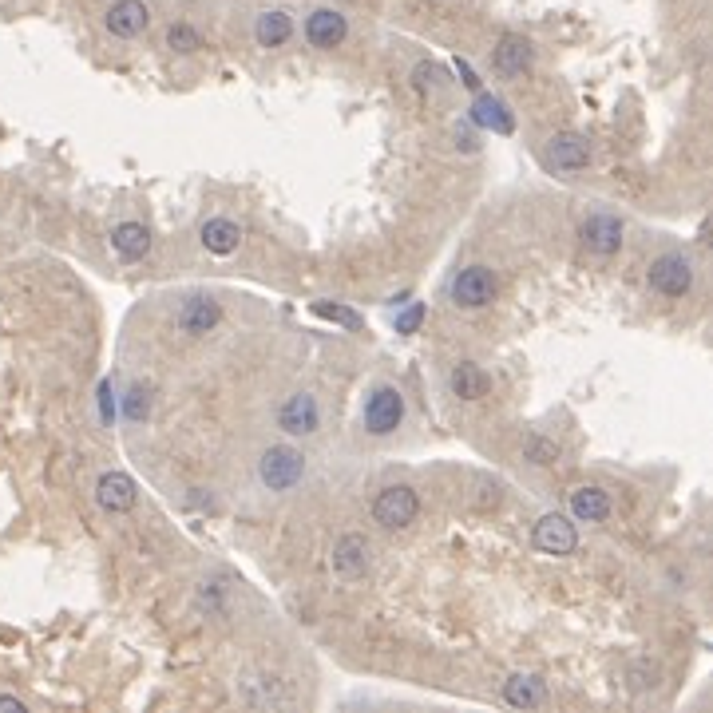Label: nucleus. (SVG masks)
I'll use <instances>...</instances> for the list:
<instances>
[{"instance_id": "obj_1", "label": "nucleus", "mask_w": 713, "mask_h": 713, "mask_svg": "<svg viewBox=\"0 0 713 713\" xmlns=\"http://www.w3.org/2000/svg\"><path fill=\"white\" fill-rule=\"evenodd\" d=\"M258 484L270 496H290L294 488H302L309 476V456L294 444H270L258 456Z\"/></svg>"}, {"instance_id": "obj_2", "label": "nucleus", "mask_w": 713, "mask_h": 713, "mask_svg": "<svg viewBox=\"0 0 713 713\" xmlns=\"http://www.w3.org/2000/svg\"><path fill=\"white\" fill-rule=\"evenodd\" d=\"M646 286H650L658 298L682 302V298L694 290V262H690V254H682V250L658 254V258L646 266Z\"/></svg>"}, {"instance_id": "obj_3", "label": "nucleus", "mask_w": 713, "mask_h": 713, "mask_svg": "<svg viewBox=\"0 0 713 713\" xmlns=\"http://www.w3.org/2000/svg\"><path fill=\"white\" fill-rule=\"evenodd\" d=\"M496 270L484 266V262H472L464 270H456V278L448 282V302L456 309H484L496 302Z\"/></svg>"}, {"instance_id": "obj_4", "label": "nucleus", "mask_w": 713, "mask_h": 713, "mask_svg": "<svg viewBox=\"0 0 713 713\" xmlns=\"http://www.w3.org/2000/svg\"><path fill=\"white\" fill-rule=\"evenodd\" d=\"M361 424L369 436H393L405 424V393L397 385H373L361 405Z\"/></svg>"}, {"instance_id": "obj_5", "label": "nucleus", "mask_w": 713, "mask_h": 713, "mask_svg": "<svg viewBox=\"0 0 713 713\" xmlns=\"http://www.w3.org/2000/svg\"><path fill=\"white\" fill-rule=\"evenodd\" d=\"M373 519H377L385 531H408V527L420 519V496H416V488H408V484L381 488L377 500H373Z\"/></svg>"}, {"instance_id": "obj_6", "label": "nucleus", "mask_w": 713, "mask_h": 713, "mask_svg": "<svg viewBox=\"0 0 713 713\" xmlns=\"http://www.w3.org/2000/svg\"><path fill=\"white\" fill-rule=\"evenodd\" d=\"M531 543L539 555H555V559H567L579 551V531H575V519L571 515H559V511H547L535 519L531 527Z\"/></svg>"}, {"instance_id": "obj_7", "label": "nucleus", "mask_w": 713, "mask_h": 713, "mask_svg": "<svg viewBox=\"0 0 713 713\" xmlns=\"http://www.w3.org/2000/svg\"><path fill=\"white\" fill-rule=\"evenodd\" d=\"M369 567H373V543L361 531H345L329 551V571L341 583H357L369 575Z\"/></svg>"}, {"instance_id": "obj_8", "label": "nucleus", "mask_w": 713, "mask_h": 713, "mask_svg": "<svg viewBox=\"0 0 713 713\" xmlns=\"http://www.w3.org/2000/svg\"><path fill=\"white\" fill-rule=\"evenodd\" d=\"M543 163L559 175H579L591 163V139L579 135V131H555L543 143Z\"/></svg>"}, {"instance_id": "obj_9", "label": "nucleus", "mask_w": 713, "mask_h": 713, "mask_svg": "<svg viewBox=\"0 0 713 713\" xmlns=\"http://www.w3.org/2000/svg\"><path fill=\"white\" fill-rule=\"evenodd\" d=\"M622 238H626V226H622V218L611 214V210H595V214H587L583 226H579V242H583V250L595 254V258H614V254L622 250Z\"/></svg>"}, {"instance_id": "obj_10", "label": "nucleus", "mask_w": 713, "mask_h": 713, "mask_svg": "<svg viewBox=\"0 0 713 713\" xmlns=\"http://www.w3.org/2000/svg\"><path fill=\"white\" fill-rule=\"evenodd\" d=\"M278 428H282V436H290V440L317 436V432H321V405H317V397L306 393V389L290 393V397L282 401V408H278Z\"/></svg>"}, {"instance_id": "obj_11", "label": "nucleus", "mask_w": 713, "mask_h": 713, "mask_svg": "<svg viewBox=\"0 0 713 713\" xmlns=\"http://www.w3.org/2000/svg\"><path fill=\"white\" fill-rule=\"evenodd\" d=\"M234 698L250 710H274V706H286L290 694H286V682L274 678V674H242L234 682Z\"/></svg>"}, {"instance_id": "obj_12", "label": "nucleus", "mask_w": 713, "mask_h": 713, "mask_svg": "<svg viewBox=\"0 0 713 713\" xmlns=\"http://www.w3.org/2000/svg\"><path fill=\"white\" fill-rule=\"evenodd\" d=\"M531 64H535V48H531V40H527V36H519V32H504V36L496 40L492 68H496V76H500V80H519Z\"/></svg>"}, {"instance_id": "obj_13", "label": "nucleus", "mask_w": 713, "mask_h": 713, "mask_svg": "<svg viewBox=\"0 0 713 713\" xmlns=\"http://www.w3.org/2000/svg\"><path fill=\"white\" fill-rule=\"evenodd\" d=\"M345 36H349V20H345V12H337V8H313V12L306 16L309 48H317V52H333V48L345 44Z\"/></svg>"}, {"instance_id": "obj_14", "label": "nucleus", "mask_w": 713, "mask_h": 713, "mask_svg": "<svg viewBox=\"0 0 713 713\" xmlns=\"http://www.w3.org/2000/svg\"><path fill=\"white\" fill-rule=\"evenodd\" d=\"M468 123L476 127V131H492V135H511L515 131V111H511L508 103L500 100V96H492V92H476V100L468 107Z\"/></svg>"}, {"instance_id": "obj_15", "label": "nucleus", "mask_w": 713, "mask_h": 713, "mask_svg": "<svg viewBox=\"0 0 713 713\" xmlns=\"http://www.w3.org/2000/svg\"><path fill=\"white\" fill-rule=\"evenodd\" d=\"M103 28L115 36V40H135L151 28V8L143 0H115L103 16Z\"/></svg>"}, {"instance_id": "obj_16", "label": "nucleus", "mask_w": 713, "mask_h": 713, "mask_svg": "<svg viewBox=\"0 0 713 713\" xmlns=\"http://www.w3.org/2000/svg\"><path fill=\"white\" fill-rule=\"evenodd\" d=\"M107 242H111V250L119 254V262H143V258L151 254V246H155L151 226H147V222H135V218L115 222L111 234H107Z\"/></svg>"}, {"instance_id": "obj_17", "label": "nucleus", "mask_w": 713, "mask_h": 713, "mask_svg": "<svg viewBox=\"0 0 713 713\" xmlns=\"http://www.w3.org/2000/svg\"><path fill=\"white\" fill-rule=\"evenodd\" d=\"M218 321H222V306L214 298H203V294L187 298L183 306L175 309V329L183 337H206L210 329H218Z\"/></svg>"}, {"instance_id": "obj_18", "label": "nucleus", "mask_w": 713, "mask_h": 713, "mask_svg": "<svg viewBox=\"0 0 713 713\" xmlns=\"http://www.w3.org/2000/svg\"><path fill=\"white\" fill-rule=\"evenodd\" d=\"M96 504L107 515H127V511L139 504V488L127 472H103L96 480Z\"/></svg>"}, {"instance_id": "obj_19", "label": "nucleus", "mask_w": 713, "mask_h": 713, "mask_svg": "<svg viewBox=\"0 0 713 713\" xmlns=\"http://www.w3.org/2000/svg\"><path fill=\"white\" fill-rule=\"evenodd\" d=\"M448 393L456 397V401H484L488 393H492V377L476 365V361H456L452 369H448Z\"/></svg>"}, {"instance_id": "obj_20", "label": "nucleus", "mask_w": 713, "mask_h": 713, "mask_svg": "<svg viewBox=\"0 0 713 713\" xmlns=\"http://www.w3.org/2000/svg\"><path fill=\"white\" fill-rule=\"evenodd\" d=\"M199 242H203L206 254L230 258L242 246V226L234 218H226V214H214V218H206L203 226H199Z\"/></svg>"}, {"instance_id": "obj_21", "label": "nucleus", "mask_w": 713, "mask_h": 713, "mask_svg": "<svg viewBox=\"0 0 713 713\" xmlns=\"http://www.w3.org/2000/svg\"><path fill=\"white\" fill-rule=\"evenodd\" d=\"M504 702L511 710H539L547 702V682L539 674H523L515 670L508 682H504Z\"/></svg>"}, {"instance_id": "obj_22", "label": "nucleus", "mask_w": 713, "mask_h": 713, "mask_svg": "<svg viewBox=\"0 0 713 713\" xmlns=\"http://www.w3.org/2000/svg\"><path fill=\"white\" fill-rule=\"evenodd\" d=\"M567 508H571L575 523H607L611 519V496L603 488H595V484H583V488L571 492Z\"/></svg>"}, {"instance_id": "obj_23", "label": "nucleus", "mask_w": 713, "mask_h": 713, "mask_svg": "<svg viewBox=\"0 0 713 713\" xmlns=\"http://www.w3.org/2000/svg\"><path fill=\"white\" fill-rule=\"evenodd\" d=\"M290 36H294V16L286 12V8H266V12H258V20H254V40H258V48H282V44H290Z\"/></svg>"}, {"instance_id": "obj_24", "label": "nucleus", "mask_w": 713, "mask_h": 713, "mask_svg": "<svg viewBox=\"0 0 713 713\" xmlns=\"http://www.w3.org/2000/svg\"><path fill=\"white\" fill-rule=\"evenodd\" d=\"M559 456H563V448L551 436H543V432H531L523 440V460L535 464V468H551V464H559Z\"/></svg>"}, {"instance_id": "obj_25", "label": "nucleus", "mask_w": 713, "mask_h": 713, "mask_svg": "<svg viewBox=\"0 0 713 713\" xmlns=\"http://www.w3.org/2000/svg\"><path fill=\"white\" fill-rule=\"evenodd\" d=\"M226 579L222 575H210L199 583V591H195V607L206 614H226Z\"/></svg>"}, {"instance_id": "obj_26", "label": "nucleus", "mask_w": 713, "mask_h": 713, "mask_svg": "<svg viewBox=\"0 0 713 713\" xmlns=\"http://www.w3.org/2000/svg\"><path fill=\"white\" fill-rule=\"evenodd\" d=\"M313 313H317L321 321H333V325L349 329V333H357V329L365 325V317H361L357 309L341 306V302H313Z\"/></svg>"}, {"instance_id": "obj_27", "label": "nucleus", "mask_w": 713, "mask_h": 713, "mask_svg": "<svg viewBox=\"0 0 713 713\" xmlns=\"http://www.w3.org/2000/svg\"><path fill=\"white\" fill-rule=\"evenodd\" d=\"M167 48H171V52H179V56H191V52H199V48H203V36H199V28H195V24L179 20V24H171V28H167Z\"/></svg>"}, {"instance_id": "obj_28", "label": "nucleus", "mask_w": 713, "mask_h": 713, "mask_svg": "<svg viewBox=\"0 0 713 713\" xmlns=\"http://www.w3.org/2000/svg\"><path fill=\"white\" fill-rule=\"evenodd\" d=\"M123 416H127L131 424H143V420L151 416V389L131 385V389H127V397H123Z\"/></svg>"}, {"instance_id": "obj_29", "label": "nucleus", "mask_w": 713, "mask_h": 713, "mask_svg": "<svg viewBox=\"0 0 713 713\" xmlns=\"http://www.w3.org/2000/svg\"><path fill=\"white\" fill-rule=\"evenodd\" d=\"M412 84L420 92H440L444 88V68L440 64H416L412 68Z\"/></svg>"}, {"instance_id": "obj_30", "label": "nucleus", "mask_w": 713, "mask_h": 713, "mask_svg": "<svg viewBox=\"0 0 713 713\" xmlns=\"http://www.w3.org/2000/svg\"><path fill=\"white\" fill-rule=\"evenodd\" d=\"M654 686H658V670H654V666H646V662L630 666V690H634V694H646V690H654Z\"/></svg>"}, {"instance_id": "obj_31", "label": "nucleus", "mask_w": 713, "mask_h": 713, "mask_svg": "<svg viewBox=\"0 0 713 713\" xmlns=\"http://www.w3.org/2000/svg\"><path fill=\"white\" fill-rule=\"evenodd\" d=\"M452 143H456V151H464V155H472L480 143H476V127L464 119V123H456L452 127Z\"/></svg>"}, {"instance_id": "obj_32", "label": "nucleus", "mask_w": 713, "mask_h": 713, "mask_svg": "<svg viewBox=\"0 0 713 713\" xmlns=\"http://www.w3.org/2000/svg\"><path fill=\"white\" fill-rule=\"evenodd\" d=\"M424 321V302H412L405 313H397V333H416Z\"/></svg>"}, {"instance_id": "obj_33", "label": "nucleus", "mask_w": 713, "mask_h": 713, "mask_svg": "<svg viewBox=\"0 0 713 713\" xmlns=\"http://www.w3.org/2000/svg\"><path fill=\"white\" fill-rule=\"evenodd\" d=\"M187 508H195V511H218V504H214V496H210L206 488H191V492H187Z\"/></svg>"}, {"instance_id": "obj_34", "label": "nucleus", "mask_w": 713, "mask_h": 713, "mask_svg": "<svg viewBox=\"0 0 713 713\" xmlns=\"http://www.w3.org/2000/svg\"><path fill=\"white\" fill-rule=\"evenodd\" d=\"M115 393H111V381H100V416L103 424H111L115 420V401H111Z\"/></svg>"}, {"instance_id": "obj_35", "label": "nucleus", "mask_w": 713, "mask_h": 713, "mask_svg": "<svg viewBox=\"0 0 713 713\" xmlns=\"http://www.w3.org/2000/svg\"><path fill=\"white\" fill-rule=\"evenodd\" d=\"M456 76H460V84H464L468 92H480V76L472 72V64H468V60H456Z\"/></svg>"}, {"instance_id": "obj_36", "label": "nucleus", "mask_w": 713, "mask_h": 713, "mask_svg": "<svg viewBox=\"0 0 713 713\" xmlns=\"http://www.w3.org/2000/svg\"><path fill=\"white\" fill-rule=\"evenodd\" d=\"M0 710H16V713H24V702H20V698H12V694H4V698H0Z\"/></svg>"}]
</instances>
